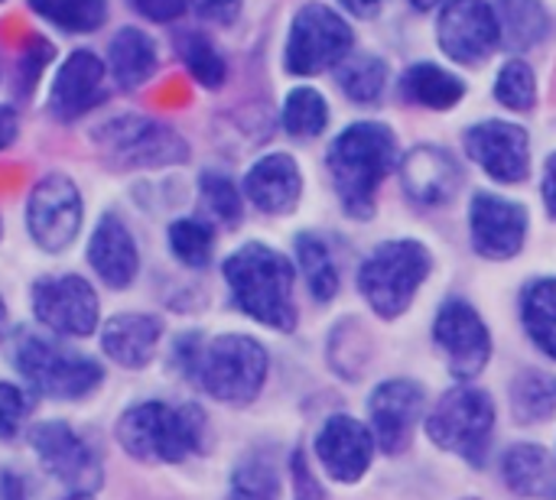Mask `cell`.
I'll return each mask as SVG.
<instances>
[{
  "label": "cell",
  "instance_id": "obj_45",
  "mask_svg": "<svg viewBox=\"0 0 556 500\" xmlns=\"http://www.w3.org/2000/svg\"><path fill=\"white\" fill-rule=\"evenodd\" d=\"M544 202L556 218V153L547 159V172H544Z\"/></svg>",
  "mask_w": 556,
  "mask_h": 500
},
{
  "label": "cell",
  "instance_id": "obj_27",
  "mask_svg": "<svg viewBox=\"0 0 556 500\" xmlns=\"http://www.w3.org/2000/svg\"><path fill=\"white\" fill-rule=\"evenodd\" d=\"M525 325L541 351L556 358V280H538L525 290Z\"/></svg>",
  "mask_w": 556,
  "mask_h": 500
},
{
  "label": "cell",
  "instance_id": "obj_20",
  "mask_svg": "<svg viewBox=\"0 0 556 500\" xmlns=\"http://www.w3.org/2000/svg\"><path fill=\"white\" fill-rule=\"evenodd\" d=\"M88 264L111 290H127L140 273V247L134 231L117 215H101L88 241Z\"/></svg>",
  "mask_w": 556,
  "mask_h": 500
},
{
  "label": "cell",
  "instance_id": "obj_4",
  "mask_svg": "<svg viewBox=\"0 0 556 500\" xmlns=\"http://www.w3.org/2000/svg\"><path fill=\"white\" fill-rule=\"evenodd\" d=\"M13 368L20 377L49 400H81L94 394L104 381V371L94 358L65 348L59 338L36 329H20L13 338Z\"/></svg>",
  "mask_w": 556,
  "mask_h": 500
},
{
  "label": "cell",
  "instance_id": "obj_24",
  "mask_svg": "<svg viewBox=\"0 0 556 500\" xmlns=\"http://www.w3.org/2000/svg\"><path fill=\"white\" fill-rule=\"evenodd\" d=\"M108 68L121 88H140L156 72V42L137 26L117 29L108 46Z\"/></svg>",
  "mask_w": 556,
  "mask_h": 500
},
{
  "label": "cell",
  "instance_id": "obj_10",
  "mask_svg": "<svg viewBox=\"0 0 556 500\" xmlns=\"http://www.w3.org/2000/svg\"><path fill=\"white\" fill-rule=\"evenodd\" d=\"M85 205L78 185L65 172H46L26 198V228L39 251L62 254L81 231Z\"/></svg>",
  "mask_w": 556,
  "mask_h": 500
},
{
  "label": "cell",
  "instance_id": "obj_50",
  "mask_svg": "<svg viewBox=\"0 0 556 500\" xmlns=\"http://www.w3.org/2000/svg\"><path fill=\"white\" fill-rule=\"evenodd\" d=\"M62 500H94V498H91V495H65Z\"/></svg>",
  "mask_w": 556,
  "mask_h": 500
},
{
  "label": "cell",
  "instance_id": "obj_37",
  "mask_svg": "<svg viewBox=\"0 0 556 500\" xmlns=\"http://www.w3.org/2000/svg\"><path fill=\"white\" fill-rule=\"evenodd\" d=\"M495 98L505 107H511V111H528L534 104V98H538V85H534L531 65L521 62V59L508 62L498 72V78H495Z\"/></svg>",
  "mask_w": 556,
  "mask_h": 500
},
{
  "label": "cell",
  "instance_id": "obj_9",
  "mask_svg": "<svg viewBox=\"0 0 556 500\" xmlns=\"http://www.w3.org/2000/svg\"><path fill=\"white\" fill-rule=\"evenodd\" d=\"M29 446L39 459V469L49 478H55L62 488H68V495H91L101 488V482H104L101 456L68 423H62V420L39 423L29 433Z\"/></svg>",
  "mask_w": 556,
  "mask_h": 500
},
{
  "label": "cell",
  "instance_id": "obj_8",
  "mask_svg": "<svg viewBox=\"0 0 556 500\" xmlns=\"http://www.w3.org/2000/svg\"><path fill=\"white\" fill-rule=\"evenodd\" d=\"M492 426H495V407L485 390L476 387H453L443 394V400L433 407L427 420L430 439L446 449L463 456L472 465L485 462L489 443H492Z\"/></svg>",
  "mask_w": 556,
  "mask_h": 500
},
{
  "label": "cell",
  "instance_id": "obj_52",
  "mask_svg": "<svg viewBox=\"0 0 556 500\" xmlns=\"http://www.w3.org/2000/svg\"><path fill=\"white\" fill-rule=\"evenodd\" d=\"M0 3H3V0H0Z\"/></svg>",
  "mask_w": 556,
  "mask_h": 500
},
{
  "label": "cell",
  "instance_id": "obj_46",
  "mask_svg": "<svg viewBox=\"0 0 556 500\" xmlns=\"http://www.w3.org/2000/svg\"><path fill=\"white\" fill-rule=\"evenodd\" d=\"M0 500H26L23 495V482L16 478V475H3V482H0Z\"/></svg>",
  "mask_w": 556,
  "mask_h": 500
},
{
  "label": "cell",
  "instance_id": "obj_15",
  "mask_svg": "<svg viewBox=\"0 0 556 500\" xmlns=\"http://www.w3.org/2000/svg\"><path fill=\"white\" fill-rule=\"evenodd\" d=\"M469 156L498 182H521L531 169L528 130L505 120H482L466 130Z\"/></svg>",
  "mask_w": 556,
  "mask_h": 500
},
{
  "label": "cell",
  "instance_id": "obj_14",
  "mask_svg": "<svg viewBox=\"0 0 556 500\" xmlns=\"http://www.w3.org/2000/svg\"><path fill=\"white\" fill-rule=\"evenodd\" d=\"M433 338L443 348V355L450 361V371L459 381L476 377L489 364V355H492L489 329H485L482 316L463 299L443 303V309L437 316V325H433Z\"/></svg>",
  "mask_w": 556,
  "mask_h": 500
},
{
  "label": "cell",
  "instance_id": "obj_23",
  "mask_svg": "<svg viewBox=\"0 0 556 500\" xmlns=\"http://www.w3.org/2000/svg\"><path fill=\"white\" fill-rule=\"evenodd\" d=\"M303 192V176L293 156L287 153H267L261 156L248 176H244V195L251 205H257L267 215H287L300 202Z\"/></svg>",
  "mask_w": 556,
  "mask_h": 500
},
{
  "label": "cell",
  "instance_id": "obj_6",
  "mask_svg": "<svg viewBox=\"0 0 556 500\" xmlns=\"http://www.w3.org/2000/svg\"><path fill=\"white\" fill-rule=\"evenodd\" d=\"M101 156L117 169H163L189 159V143L160 120L117 114L94 130Z\"/></svg>",
  "mask_w": 556,
  "mask_h": 500
},
{
  "label": "cell",
  "instance_id": "obj_33",
  "mask_svg": "<svg viewBox=\"0 0 556 500\" xmlns=\"http://www.w3.org/2000/svg\"><path fill=\"white\" fill-rule=\"evenodd\" d=\"M329 124V104L316 88H293L283 101V127L293 137H319Z\"/></svg>",
  "mask_w": 556,
  "mask_h": 500
},
{
  "label": "cell",
  "instance_id": "obj_2",
  "mask_svg": "<svg viewBox=\"0 0 556 500\" xmlns=\"http://www.w3.org/2000/svg\"><path fill=\"white\" fill-rule=\"evenodd\" d=\"M117 446L137 462L176 465L205 443V413L195 403L147 400L121 413L114 426Z\"/></svg>",
  "mask_w": 556,
  "mask_h": 500
},
{
  "label": "cell",
  "instance_id": "obj_41",
  "mask_svg": "<svg viewBox=\"0 0 556 500\" xmlns=\"http://www.w3.org/2000/svg\"><path fill=\"white\" fill-rule=\"evenodd\" d=\"M127 3L153 23H173L186 13L189 0H127Z\"/></svg>",
  "mask_w": 556,
  "mask_h": 500
},
{
  "label": "cell",
  "instance_id": "obj_28",
  "mask_svg": "<svg viewBox=\"0 0 556 500\" xmlns=\"http://www.w3.org/2000/svg\"><path fill=\"white\" fill-rule=\"evenodd\" d=\"M296 260H300V270L306 277L309 293L319 303H329L339 290V270H336V260H332L326 241L316 234H300L296 238Z\"/></svg>",
  "mask_w": 556,
  "mask_h": 500
},
{
  "label": "cell",
  "instance_id": "obj_38",
  "mask_svg": "<svg viewBox=\"0 0 556 500\" xmlns=\"http://www.w3.org/2000/svg\"><path fill=\"white\" fill-rule=\"evenodd\" d=\"M199 192H202V202L208 205V211L225 221V225H238L241 221V192L238 185L225 176V172H202L199 179Z\"/></svg>",
  "mask_w": 556,
  "mask_h": 500
},
{
  "label": "cell",
  "instance_id": "obj_47",
  "mask_svg": "<svg viewBox=\"0 0 556 500\" xmlns=\"http://www.w3.org/2000/svg\"><path fill=\"white\" fill-rule=\"evenodd\" d=\"M339 3L355 16H375L381 10V0H339Z\"/></svg>",
  "mask_w": 556,
  "mask_h": 500
},
{
  "label": "cell",
  "instance_id": "obj_1",
  "mask_svg": "<svg viewBox=\"0 0 556 500\" xmlns=\"http://www.w3.org/2000/svg\"><path fill=\"white\" fill-rule=\"evenodd\" d=\"M225 283L235 306L267 329L290 332L296 325L293 267L267 244H244L225 260Z\"/></svg>",
  "mask_w": 556,
  "mask_h": 500
},
{
  "label": "cell",
  "instance_id": "obj_19",
  "mask_svg": "<svg viewBox=\"0 0 556 500\" xmlns=\"http://www.w3.org/2000/svg\"><path fill=\"white\" fill-rule=\"evenodd\" d=\"M316 456L332 482L352 485L371 465L375 436L352 416H332L316 439Z\"/></svg>",
  "mask_w": 556,
  "mask_h": 500
},
{
  "label": "cell",
  "instance_id": "obj_49",
  "mask_svg": "<svg viewBox=\"0 0 556 500\" xmlns=\"http://www.w3.org/2000/svg\"><path fill=\"white\" fill-rule=\"evenodd\" d=\"M410 3H414L417 10H430V7H437L440 0H410Z\"/></svg>",
  "mask_w": 556,
  "mask_h": 500
},
{
  "label": "cell",
  "instance_id": "obj_29",
  "mask_svg": "<svg viewBox=\"0 0 556 500\" xmlns=\"http://www.w3.org/2000/svg\"><path fill=\"white\" fill-rule=\"evenodd\" d=\"M176 52L182 59V65L189 68V75L202 85V88H222L225 85V75H228V65L222 59V52L215 49V42L205 36V33H182L176 39Z\"/></svg>",
  "mask_w": 556,
  "mask_h": 500
},
{
  "label": "cell",
  "instance_id": "obj_39",
  "mask_svg": "<svg viewBox=\"0 0 556 500\" xmlns=\"http://www.w3.org/2000/svg\"><path fill=\"white\" fill-rule=\"evenodd\" d=\"M29 410H33V403L23 394V387H16L10 381H0V439L3 443H10V439L20 436Z\"/></svg>",
  "mask_w": 556,
  "mask_h": 500
},
{
  "label": "cell",
  "instance_id": "obj_17",
  "mask_svg": "<svg viewBox=\"0 0 556 500\" xmlns=\"http://www.w3.org/2000/svg\"><path fill=\"white\" fill-rule=\"evenodd\" d=\"M424 410V387L414 381H384L375 387L368 400V416H371V436L381 446V452L394 456L407 446V436Z\"/></svg>",
  "mask_w": 556,
  "mask_h": 500
},
{
  "label": "cell",
  "instance_id": "obj_25",
  "mask_svg": "<svg viewBox=\"0 0 556 500\" xmlns=\"http://www.w3.org/2000/svg\"><path fill=\"white\" fill-rule=\"evenodd\" d=\"M505 482L521 498L556 500V462L541 446H515L502 462Z\"/></svg>",
  "mask_w": 556,
  "mask_h": 500
},
{
  "label": "cell",
  "instance_id": "obj_40",
  "mask_svg": "<svg viewBox=\"0 0 556 500\" xmlns=\"http://www.w3.org/2000/svg\"><path fill=\"white\" fill-rule=\"evenodd\" d=\"M49 59H52V46L42 36H29V42H26V49L20 55V81H16V91L20 94H29L33 91V85L42 75V68H46Z\"/></svg>",
  "mask_w": 556,
  "mask_h": 500
},
{
  "label": "cell",
  "instance_id": "obj_30",
  "mask_svg": "<svg viewBox=\"0 0 556 500\" xmlns=\"http://www.w3.org/2000/svg\"><path fill=\"white\" fill-rule=\"evenodd\" d=\"M511 410L521 423H541L556 413V377L528 371L511 384Z\"/></svg>",
  "mask_w": 556,
  "mask_h": 500
},
{
  "label": "cell",
  "instance_id": "obj_26",
  "mask_svg": "<svg viewBox=\"0 0 556 500\" xmlns=\"http://www.w3.org/2000/svg\"><path fill=\"white\" fill-rule=\"evenodd\" d=\"M401 94L414 104H424V107H433V111H446L453 104L463 101L466 94V85L450 75L446 68L433 65V62H417L404 72L401 78Z\"/></svg>",
  "mask_w": 556,
  "mask_h": 500
},
{
  "label": "cell",
  "instance_id": "obj_16",
  "mask_svg": "<svg viewBox=\"0 0 556 500\" xmlns=\"http://www.w3.org/2000/svg\"><path fill=\"white\" fill-rule=\"evenodd\" d=\"M469 221H472V244L482 257L508 260L525 247L528 211L518 202L498 198L492 192H479L472 198Z\"/></svg>",
  "mask_w": 556,
  "mask_h": 500
},
{
  "label": "cell",
  "instance_id": "obj_36",
  "mask_svg": "<svg viewBox=\"0 0 556 500\" xmlns=\"http://www.w3.org/2000/svg\"><path fill=\"white\" fill-rule=\"evenodd\" d=\"M388 85V65L384 59H375V55H358L352 62H345L339 68V88L358 101V104H375L381 98Z\"/></svg>",
  "mask_w": 556,
  "mask_h": 500
},
{
  "label": "cell",
  "instance_id": "obj_13",
  "mask_svg": "<svg viewBox=\"0 0 556 500\" xmlns=\"http://www.w3.org/2000/svg\"><path fill=\"white\" fill-rule=\"evenodd\" d=\"M437 36L453 62L476 65L495 52L502 39V23L489 0H446Z\"/></svg>",
  "mask_w": 556,
  "mask_h": 500
},
{
  "label": "cell",
  "instance_id": "obj_48",
  "mask_svg": "<svg viewBox=\"0 0 556 500\" xmlns=\"http://www.w3.org/2000/svg\"><path fill=\"white\" fill-rule=\"evenodd\" d=\"M7 329H10V312H7V303L0 296V342L7 338Z\"/></svg>",
  "mask_w": 556,
  "mask_h": 500
},
{
  "label": "cell",
  "instance_id": "obj_44",
  "mask_svg": "<svg viewBox=\"0 0 556 500\" xmlns=\"http://www.w3.org/2000/svg\"><path fill=\"white\" fill-rule=\"evenodd\" d=\"M16 133H20V117H16V111H13L10 104H0V150L13 146Z\"/></svg>",
  "mask_w": 556,
  "mask_h": 500
},
{
  "label": "cell",
  "instance_id": "obj_32",
  "mask_svg": "<svg viewBox=\"0 0 556 500\" xmlns=\"http://www.w3.org/2000/svg\"><path fill=\"white\" fill-rule=\"evenodd\" d=\"M29 7L65 33H94L108 16L104 0H29Z\"/></svg>",
  "mask_w": 556,
  "mask_h": 500
},
{
  "label": "cell",
  "instance_id": "obj_31",
  "mask_svg": "<svg viewBox=\"0 0 556 500\" xmlns=\"http://www.w3.org/2000/svg\"><path fill=\"white\" fill-rule=\"evenodd\" d=\"M498 23L518 49L538 46L547 33V13L538 0H498Z\"/></svg>",
  "mask_w": 556,
  "mask_h": 500
},
{
  "label": "cell",
  "instance_id": "obj_42",
  "mask_svg": "<svg viewBox=\"0 0 556 500\" xmlns=\"http://www.w3.org/2000/svg\"><path fill=\"white\" fill-rule=\"evenodd\" d=\"M192 3H195V13L202 20H212V23H222V26L235 23L238 13H241V0H192Z\"/></svg>",
  "mask_w": 556,
  "mask_h": 500
},
{
  "label": "cell",
  "instance_id": "obj_7",
  "mask_svg": "<svg viewBox=\"0 0 556 500\" xmlns=\"http://www.w3.org/2000/svg\"><path fill=\"white\" fill-rule=\"evenodd\" d=\"M427 273H430V254L424 244L388 241V244L375 247L368 254V260L362 264L358 286L378 316L394 319L410 306V299L420 290V283L427 280Z\"/></svg>",
  "mask_w": 556,
  "mask_h": 500
},
{
  "label": "cell",
  "instance_id": "obj_3",
  "mask_svg": "<svg viewBox=\"0 0 556 500\" xmlns=\"http://www.w3.org/2000/svg\"><path fill=\"white\" fill-rule=\"evenodd\" d=\"M397 159L394 133L384 124H352L329 146V172L342 208L365 221L375 215V192Z\"/></svg>",
  "mask_w": 556,
  "mask_h": 500
},
{
  "label": "cell",
  "instance_id": "obj_18",
  "mask_svg": "<svg viewBox=\"0 0 556 500\" xmlns=\"http://www.w3.org/2000/svg\"><path fill=\"white\" fill-rule=\"evenodd\" d=\"M101 94H104V62L94 52L78 49L59 65L52 78L49 114L62 124L78 120L101 101Z\"/></svg>",
  "mask_w": 556,
  "mask_h": 500
},
{
  "label": "cell",
  "instance_id": "obj_5",
  "mask_svg": "<svg viewBox=\"0 0 556 500\" xmlns=\"http://www.w3.org/2000/svg\"><path fill=\"white\" fill-rule=\"evenodd\" d=\"M267 351L251 335H218L202 345L192 377H199L202 390L222 403L244 407L251 403L267 381Z\"/></svg>",
  "mask_w": 556,
  "mask_h": 500
},
{
  "label": "cell",
  "instance_id": "obj_11",
  "mask_svg": "<svg viewBox=\"0 0 556 500\" xmlns=\"http://www.w3.org/2000/svg\"><path fill=\"white\" fill-rule=\"evenodd\" d=\"M33 316L36 322L62 338H88L98 329L101 303L94 286L78 273L42 277L33 283Z\"/></svg>",
  "mask_w": 556,
  "mask_h": 500
},
{
  "label": "cell",
  "instance_id": "obj_35",
  "mask_svg": "<svg viewBox=\"0 0 556 500\" xmlns=\"http://www.w3.org/2000/svg\"><path fill=\"white\" fill-rule=\"evenodd\" d=\"M228 500H280V478L277 469L261 459L248 456L235 465L231 472V491Z\"/></svg>",
  "mask_w": 556,
  "mask_h": 500
},
{
  "label": "cell",
  "instance_id": "obj_22",
  "mask_svg": "<svg viewBox=\"0 0 556 500\" xmlns=\"http://www.w3.org/2000/svg\"><path fill=\"white\" fill-rule=\"evenodd\" d=\"M163 338V322L147 312H121L101 325V351L108 361L137 371L153 361V351Z\"/></svg>",
  "mask_w": 556,
  "mask_h": 500
},
{
  "label": "cell",
  "instance_id": "obj_12",
  "mask_svg": "<svg viewBox=\"0 0 556 500\" xmlns=\"http://www.w3.org/2000/svg\"><path fill=\"white\" fill-rule=\"evenodd\" d=\"M352 49L349 23L326 3H306L287 36V68L293 75H316L342 62Z\"/></svg>",
  "mask_w": 556,
  "mask_h": 500
},
{
  "label": "cell",
  "instance_id": "obj_43",
  "mask_svg": "<svg viewBox=\"0 0 556 500\" xmlns=\"http://www.w3.org/2000/svg\"><path fill=\"white\" fill-rule=\"evenodd\" d=\"M293 500H326L323 491H319V485H316V478L306 469L303 452L293 456Z\"/></svg>",
  "mask_w": 556,
  "mask_h": 500
},
{
  "label": "cell",
  "instance_id": "obj_34",
  "mask_svg": "<svg viewBox=\"0 0 556 500\" xmlns=\"http://www.w3.org/2000/svg\"><path fill=\"white\" fill-rule=\"evenodd\" d=\"M169 251L179 264L202 270L212 260V247H215V231L212 225L199 221V218H179L169 225Z\"/></svg>",
  "mask_w": 556,
  "mask_h": 500
},
{
  "label": "cell",
  "instance_id": "obj_51",
  "mask_svg": "<svg viewBox=\"0 0 556 500\" xmlns=\"http://www.w3.org/2000/svg\"><path fill=\"white\" fill-rule=\"evenodd\" d=\"M0 238H3V218H0Z\"/></svg>",
  "mask_w": 556,
  "mask_h": 500
},
{
  "label": "cell",
  "instance_id": "obj_21",
  "mask_svg": "<svg viewBox=\"0 0 556 500\" xmlns=\"http://www.w3.org/2000/svg\"><path fill=\"white\" fill-rule=\"evenodd\" d=\"M401 182L410 202L417 205H443L459 189V166L443 146H417L401 163Z\"/></svg>",
  "mask_w": 556,
  "mask_h": 500
}]
</instances>
